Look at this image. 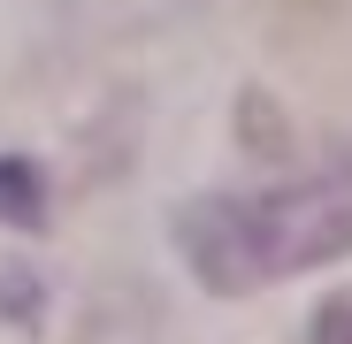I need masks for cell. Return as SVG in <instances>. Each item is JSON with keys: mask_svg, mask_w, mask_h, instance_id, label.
I'll use <instances>...</instances> for the list:
<instances>
[{"mask_svg": "<svg viewBox=\"0 0 352 344\" xmlns=\"http://www.w3.org/2000/svg\"><path fill=\"white\" fill-rule=\"evenodd\" d=\"M176 253L222 299L268 291L352 253V153L268 192H214L176 214Z\"/></svg>", "mask_w": 352, "mask_h": 344, "instance_id": "cell-1", "label": "cell"}, {"mask_svg": "<svg viewBox=\"0 0 352 344\" xmlns=\"http://www.w3.org/2000/svg\"><path fill=\"white\" fill-rule=\"evenodd\" d=\"M38 214H46V184H38V168L16 161V153H0V222L38 229Z\"/></svg>", "mask_w": 352, "mask_h": 344, "instance_id": "cell-2", "label": "cell"}, {"mask_svg": "<svg viewBox=\"0 0 352 344\" xmlns=\"http://www.w3.org/2000/svg\"><path fill=\"white\" fill-rule=\"evenodd\" d=\"M307 344H352V291H337V299H322V306H314Z\"/></svg>", "mask_w": 352, "mask_h": 344, "instance_id": "cell-3", "label": "cell"}]
</instances>
